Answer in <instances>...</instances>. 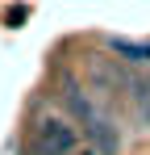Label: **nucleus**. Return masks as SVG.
I'll use <instances>...</instances> for the list:
<instances>
[{
	"instance_id": "5",
	"label": "nucleus",
	"mask_w": 150,
	"mask_h": 155,
	"mask_svg": "<svg viewBox=\"0 0 150 155\" xmlns=\"http://www.w3.org/2000/svg\"><path fill=\"white\" fill-rule=\"evenodd\" d=\"M133 109H138V122L150 130V80H133Z\"/></svg>"
},
{
	"instance_id": "1",
	"label": "nucleus",
	"mask_w": 150,
	"mask_h": 155,
	"mask_svg": "<svg viewBox=\"0 0 150 155\" xmlns=\"http://www.w3.org/2000/svg\"><path fill=\"white\" fill-rule=\"evenodd\" d=\"M79 151V134L75 126H67L63 117H42L33 126V143H29V155H75Z\"/></svg>"
},
{
	"instance_id": "2",
	"label": "nucleus",
	"mask_w": 150,
	"mask_h": 155,
	"mask_svg": "<svg viewBox=\"0 0 150 155\" xmlns=\"http://www.w3.org/2000/svg\"><path fill=\"white\" fill-rule=\"evenodd\" d=\"M63 101H67V109H71L75 117L83 122V126H88V122H96V117H100L96 101H92V97H88V92H83L79 84H71V80H67V92H63Z\"/></svg>"
},
{
	"instance_id": "4",
	"label": "nucleus",
	"mask_w": 150,
	"mask_h": 155,
	"mask_svg": "<svg viewBox=\"0 0 150 155\" xmlns=\"http://www.w3.org/2000/svg\"><path fill=\"white\" fill-rule=\"evenodd\" d=\"M108 51L129 59V63H150V42H133V38H108Z\"/></svg>"
},
{
	"instance_id": "3",
	"label": "nucleus",
	"mask_w": 150,
	"mask_h": 155,
	"mask_svg": "<svg viewBox=\"0 0 150 155\" xmlns=\"http://www.w3.org/2000/svg\"><path fill=\"white\" fill-rule=\"evenodd\" d=\"M88 138H92V143H96V151H117V147H121V138H117V130L108 126V117H104V113H100L96 122H88Z\"/></svg>"
}]
</instances>
